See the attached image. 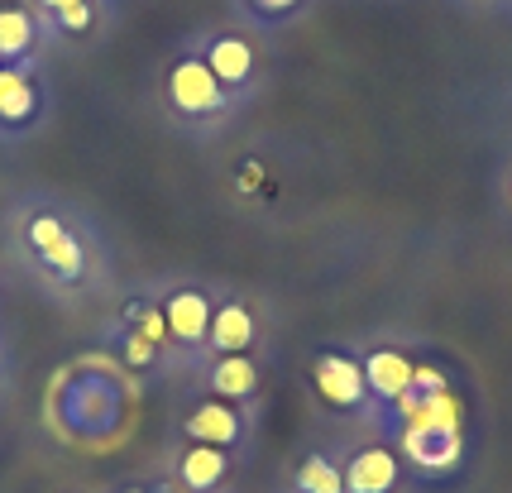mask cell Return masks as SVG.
Wrapping results in <instances>:
<instances>
[{
	"instance_id": "ba28073f",
	"label": "cell",
	"mask_w": 512,
	"mask_h": 493,
	"mask_svg": "<svg viewBox=\"0 0 512 493\" xmlns=\"http://www.w3.org/2000/svg\"><path fill=\"white\" fill-rule=\"evenodd\" d=\"M173 470V484L182 493H221L235 474V455L230 450H216V446H197V441H182L168 460Z\"/></svg>"
},
{
	"instance_id": "3957f363",
	"label": "cell",
	"mask_w": 512,
	"mask_h": 493,
	"mask_svg": "<svg viewBox=\"0 0 512 493\" xmlns=\"http://www.w3.org/2000/svg\"><path fill=\"white\" fill-rule=\"evenodd\" d=\"M158 312L168 326V350L173 364L182 369H201L206 364V331H211V312H216V297L201 283H168L158 297Z\"/></svg>"
},
{
	"instance_id": "2e32d148",
	"label": "cell",
	"mask_w": 512,
	"mask_h": 493,
	"mask_svg": "<svg viewBox=\"0 0 512 493\" xmlns=\"http://www.w3.org/2000/svg\"><path fill=\"white\" fill-rule=\"evenodd\" d=\"M292 489L297 493H345V474H340V465H335L331 455L312 450V455L302 460L297 479H292Z\"/></svg>"
},
{
	"instance_id": "8992f818",
	"label": "cell",
	"mask_w": 512,
	"mask_h": 493,
	"mask_svg": "<svg viewBox=\"0 0 512 493\" xmlns=\"http://www.w3.org/2000/svg\"><path fill=\"white\" fill-rule=\"evenodd\" d=\"M197 53L206 58L211 77H216L235 101H240V96L254 87V77H259V48H254V39L235 34V29H216V34H206Z\"/></svg>"
},
{
	"instance_id": "5bb4252c",
	"label": "cell",
	"mask_w": 512,
	"mask_h": 493,
	"mask_svg": "<svg viewBox=\"0 0 512 493\" xmlns=\"http://www.w3.org/2000/svg\"><path fill=\"white\" fill-rule=\"evenodd\" d=\"M359 364H364L369 398H379V403H388V407H393L402 393L412 388V369H417V364L402 355V350H388V345H383V350H369Z\"/></svg>"
},
{
	"instance_id": "52a82bcc",
	"label": "cell",
	"mask_w": 512,
	"mask_h": 493,
	"mask_svg": "<svg viewBox=\"0 0 512 493\" xmlns=\"http://www.w3.org/2000/svg\"><path fill=\"white\" fill-rule=\"evenodd\" d=\"M312 383L321 393V403L335 412H359L369 403V383H364V364L345 350H326L312 359Z\"/></svg>"
},
{
	"instance_id": "7c38bea8",
	"label": "cell",
	"mask_w": 512,
	"mask_h": 493,
	"mask_svg": "<svg viewBox=\"0 0 512 493\" xmlns=\"http://www.w3.org/2000/svg\"><path fill=\"white\" fill-rule=\"evenodd\" d=\"M398 446L422 474H450L460 470L465 436L460 431H398Z\"/></svg>"
},
{
	"instance_id": "30bf717a",
	"label": "cell",
	"mask_w": 512,
	"mask_h": 493,
	"mask_svg": "<svg viewBox=\"0 0 512 493\" xmlns=\"http://www.w3.org/2000/svg\"><path fill=\"white\" fill-rule=\"evenodd\" d=\"M48 29L29 0H0V63H44Z\"/></svg>"
},
{
	"instance_id": "ffe728a7",
	"label": "cell",
	"mask_w": 512,
	"mask_h": 493,
	"mask_svg": "<svg viewBox=\"0 0 512 493\" xmlns=\"http://www.w3.org/2000/svg\"><path fill=\"white\" fill-rule=\"evenodd\" d=\"M10 383H15V364H10V340H5V326H0V403H5Z\"/></svg>"
},
{
	"instance_id": "ac0fdd59",
	"label": "cell",
	"mask_w": 512,
	"mask_h": 493,
	"mask_svg": "<svg viewBox=\"0 0 512 493\" xmlns=\"http://www.w3.org/2000/svg\"><path fill=\"white\" fill-rule=\"evenodd\" d=\"M412 388L417 393H446L450 379H446V369H436V364H417L412 369Z\"/></svg>"
},
{
	"instance_id": "5b68a950",
	"label": "cell",
	"mask_w": 512,
	"mask_h": 493,
	"mask_svg": "<svg viewBox=\"0 0 512 493\" xmlns=\"http://www.w3.org/2000/svg\"><path fill=\"white\" fill-rule=\"evenodd\" d=\"M182 441H197V446H216V450H235L249 441V417L245 407L221 403V398H197V403L182 412Z\"/></svg>"
},
{
	"instance_id": "6da1fadb",
	"label": "cell",
	"mask_w": 512,
	"mask_h": 493,
	"mask_svg": "<svg viewBox=\"0 0 512 493\" xmlns=\"http://www.w3.org/2000/svg\"><path fill=\"white\" fill-rule=\"evenodd\" d=\"M5 245L53 302H82L106 283V249L91 221L53 192H24L5 206Z\"/></svg>"
},
{
	"instance_id": "277c9868",
	"label": "cell",
	"mask_w": 512,
	"mask_h": 493,
	"mask_svg": "<svg viewBox=\"0 0 512 493\" xmlns=\"http://www.w3.org/2000/svg\"><path fill=\"white\" fill-rule=\"evenodd\" d=\"M44 63H0V144H24L44 130Z\"/></svg>"
},
{
	"instance_id": "9c48e42d",
	"label": "cell",
	"mask_w": 512,
	"mask_h": 493,
	"mask_svg": "<svg viewBox=\"0 0 512 493\" xmlns=\"http://www.w3.org/2000/svg\"><path fill=\"white\" fill-rule=\"evenodd\" d=\"M206 398H221V403L249 407L259 398V383H264V369L254 355H211L197 369Z\"/></svg>"
},
{
	"instance_id": "7a4b0ae2",
	"label": "cell",
	"mask_w": 512,
	"mask_h": 493,
	"mask_svg": "<svg viewBox=\"0 0 512 493\" xmlns=\"http://www.w3.org/2000/svg\"><path fill=\"white\" fill-rule=\"evenodd\" d=\"M163 106L187 130H211V125H221L225 115L235 111V96L211 77V68H206V58L197 48H182L178 58H168V68H163Z\"/></svg>"
},
{
	"instance_id": "e0dca14e",
	"label": "cell",
	"mask_w": 512,
	"mask_h": 493,
	"mask_svg": "<svg viewBox=\"0 0 512 493\" xmlns=\"http://www.w3.org/2000/svg\"><path fill=\"white\" fill-rule=\"evenodd\" d=\"M115 350H120V359H125L130 369H158V364H168V350H158L144 331H134L125 321H120V331H115Z\"/></svg>"
},
{
	"instance_id": "4fadbf2b",
	"label": "cell",
	"mask_w": 512,
	"mask_h": 493,
	"mask_svg": "<svg viewBox=\"0 0 512 493\" xmlns=\"http://www.w3.org/2000/svg\"><path fill=\"white\" fill-rule=\"evenodd\" d=\"M340 474H345V493H393L402 479V465L388 446H364L340 465Z\"/></svg>"
},
{
	"instance_id": "44dd1931",
	"label": "cell",
	"mask_w": 512,
	"mask_h": 493,
	"mask_svg": "<svg viewBox=\"0 0 512 493\" xmlns=\"http://www.w3.org/2000/svg\"><path fill=\"white\" fill-rule=\"evenodd\" d=\"M29 5H34L39 20H53V15H63V10H72V5H87V0H29Z\"/></svg>"
},
{
	"instance_id": "8fae6325",
	"label": "cell",
	"mask_w": 512,
	"mask_h": 493,
	"mask_svg": "<svg viewBox=\"0 0 512 493\" xmlns=\"http://www.w3.org/2000/svg\"><path fill=\"white\" fill-rule=\"evenodd\" d=\"M259 340V316L245 297H221L211 312V331H206V359L211 355H249Z\"/></svg>"
},
{
	"instance_id": "9a60e30c",
	"label": "cell",
	"mask_w": 512,
	"mask_h": 493,
	"mask_svg": "<svg viewBox=\"0 0 512 493\" xmlns=\"http://www.w3.org/2000/svg\"><path fill=\"white\" fill-rule=\"evenodd\" d=\"M402 431H465V403L455 393H422L417 407L402 417Z\"/></svg>"
},
{
	"instance_id": "d6986e66",
	"label": "cell",
	"mask_w": 512,
	"mask_h": 493,
	"mask_svg": "<svg viewBox=\"0 0 512 493\" xmlns=\"http://www.w3.org/2000/svg\"><path fill=\"white\" fill-rule=\"evenodd\" d=\"M297 5H302V0H249V10H254L259 20H288Z\"/></svg>"
}]
</instances>
